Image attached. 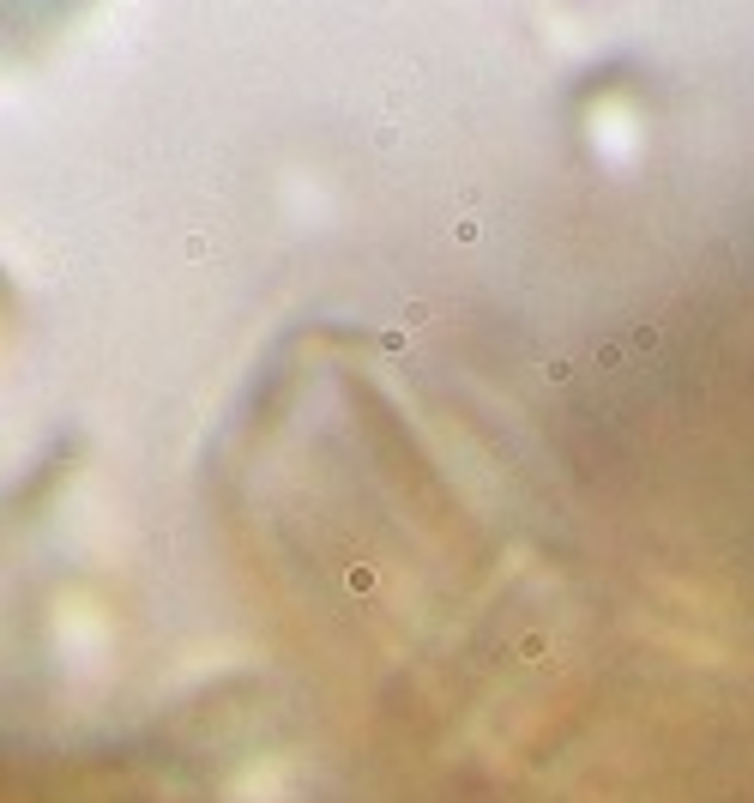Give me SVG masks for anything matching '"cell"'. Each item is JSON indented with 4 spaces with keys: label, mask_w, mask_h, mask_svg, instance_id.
<instances>
[{
    "label": "cell",
    "mask_w": 754,
    "mask_h": 803,
    "mask_svg": "<svg viewBox=\"0 0 754 803\" xmlns=\"http://www.w3.org/2000/svg\"><path fill=\"white\" fill-rule=\"evenodd\" d=\"M91 0H0V67H30L85 19Z\"/></svg>",
    "instance_id": "obj_1"
}]
</instances>
